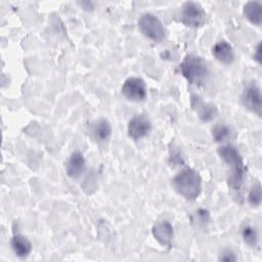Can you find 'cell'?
I'll return each instance as SVG.
<instances>
[{"label": "cell", "instance_id": "cell-15", "mask_svg": "<svg viewBox=\"0 0 262 262\" xmlns=\"http://www.w3.org/2000/svg\"><path fill=\"white\" fill-rule=\"evenodd\" d=\"M243 13L251 24L260 26L262 23V3L259 1H248L243 7Z\"/></svg>", "mask_w": 262, "mask_h": 262}, {"label": "cell", "instance_id": "cell-5", "mask_svg": "<svg viewBox=\"0 0 262 262\" xmlns=\"http://www.w3.org/2000/svg\"><path fill=\"white\" fill-rule=\"evenodd\" d=\"M207 12L200 3L193 1L183 3L179 19L184 26L199 28L207 23Z\"/></svg>", "mask_w": 262, "mask_h": 262}, {"label": "cell", "instance_id": "cell-13", "mask_svg": "<svg viewBox=\"0 0 262 262\" xmlns=\"http://www.w3.org/2000/svg\"><path fill=\"white\" fill-rule=\"evenodd\" d=\"M10 246L15 256L20 259L27 258L32 252V243L27 236L19 233H16L11 237Z\"/></svg>", "mask_w": 262, "mask_h": 262}, {"label": "cell", "instance_id": "cell-18", "mask_svg": "<svg viewBox=\"0 0 262 262\" xmlns=\"http://www.w3.org/2000/svg\"><path fill=\"white\" fill-rule=\"evenodd\" d=\"M262 201V193H261V184L257 182L252 186L248 194V203L252 207H259Z\"/></svg>", "mask_w": 262, "mask_h": 262}, {"label": "cell", "instance_id": "cell-12", "mask_svg": "<svg viewBox=\"0 0 262 262\" xmlns=\"http://www.w3.org/2000/svg\"><path fill=\"white\" fill-rule=\"evenodd\" d=\"M213 56L224 64H231L234 61V51L232 46L225 40H220L212 47Z\"/></svg>", "mask_w": 262, "mask_h": 262}, {"label": "cell", "instance_id": "cell-10", "mask_svg": "<svg viewBox=\"0 0 262 262\" xmlns=\"http://www.w3.org/2000/svg\"><path fill=\"white\" fill-rule=\"evenodd\" d=\"M151 233L157 239V242L163 246L170 249L172 247V242L174 237V228L172 224L165 220V221H159L157 222L151 229Z\"/></svg>", "mask_w": 262, "mask_h": 262}, {"label": "cell", "instance_id": "cell-7", "mask_svg": "<svg viewBox=\"0 0 262 262\" xmlns=\"http://www.w3.org/2000/svg\"><path fill=\"white\" fill-rule=\"evenodd\" d=\"M121 92L128 100L139 102L146 98V84L144 80L139 77H129L123 83Z\"/></svg>", "mask_w": 262, "mask_h": 262}, {"label": "cell", "instance_id": "cell-4", "mask_svg": "<svg viewBox=\"0 0 262 262\" xmlns=\"http://www.w3.org/2000/svg\"><path fill=\"white\" fill-rule=\"evenodd\" d=\"M140 33L154 42H162L166 37V28L162 20L155 14L146 12L140 15L137 20Z\"/></svg>", "mask_w": 262, "mask_h": 262}, {"label": "cell", "instance_id": "cell-16", "mask_svg": "<svg viewBox=\"0 0 262 262\" xmlns=\"http://www.w3.org/2000/svg\"><path fill=\"white\" fill-rule=\"evenodd\" d=\"M242 236L249 247L255 248L258 246V232L255 227H253L250 224H245L242 228Z\"/></svg>", "mask_w": 262, "mask_h": 262}, {"label": "cell", "instance_id": "cell-3", "mask_svg": "<svg viewBox=\"0 0 262 262\" xmlns=\"http://www.w3.org/2000/svg\"><path fill=\"white\" fill-rule=\"evenodd\" d=\"M181 75L188 83L202 86L208 80L209 67L207 61L200 55L188 53L179 64Z\"/></svg>", "mask_w": 262, "mask_h": 262}, {"label": "cell", "instance_id": "cell-2", "mask_svg": "<svg viewBox=\"0 0 262 262\" xmlns=\"http://www.w3.org/2000/svg\"><path fill=\"white\" fill-rule=\"evenodd\" d=\"M175 191L187 201H194L202 192V178L192 168H184L172 178Z\"/></svg>", "mask_w": 262, "mask_h": 262}, {"label": "cell", "instance_id": "cell-22", "mask_svg": "<svg viewBox=\"0 0 262 262\" xmlns=\"http://www.w3.org/2000/svg\"><path fill=\"white\" fill-rule=\"evenodd\" d=\"M79 4L81 5V7H83V9L85 10H93L94 8V4L93 2H90V1H83V2H79Z\"/></svg>", "mask_w": 262, "mask_h": 262}, {"label": "cell", "instance_id": "cell-9", "mask_svg": "<svg viewBox=\"0 0 262 262\" xmlns=\"http://www.w3.org/2000/svg\"><path fill=\"white\" fill-rule=\"evenodd\" d=\"M190 103L192 108L198 113L200 120L205 123L212 121L218 114V110L215 104L211 102H205L200 96L195 94L191 95Z\"/></svg>", "mask_w": 262, "mask_h": 262}, {"label": "cell", "instance_id": "cell-14", "mask_svg": "<svg viewBox=\"0 0 262 262\" xmlns=\"http://www.w3.org/2000/svg\"><path fill=\"white\" fill-rule=\"evenodd\" d=\"M91 136L97 142H105L112 136V126L106 119H99L94 124H92L91 128Z\"/></svg>", "mask_w": 262, "mask_h": 262}, {"label": "cell", "instance_id": "cell-11", "mask_svg": "<svg viewBox=\"0 0 262 262\" xmlns=\"http://www.w3.org/2000/svg\"><path fill=\"white\" fill-rule=\"evenodd\" d=\"M86 169V161L83 154L76 150L71 154L69 160L66 163V171L69 177L76 179L79 178Z\"/></svg>", "mask_w": 262, "mask_h": 262}, {"label": "cell", "instance_id": "cell-6", "mask_svg": "<svg viewBox=\"0 0 262 262\" xmlns=\"http://www.w3.org/2000/svg\"><path fill=\"white\" fill-rule=\"evenodd\" d=\"M241 100L243 105L247 110L256 114L259 117L261 116L262 95L260 87L255 81H252L245 86L241 94Z\"/></svg>", "mask_w": 262, "mask_h": 262}, {"label": "cell", "instance_id": "cell-20", "mask_svg": "<svg viewBox=\"0 0 262 262\" xmlns=\"http://www.w3.org/2000/svg\"><path fill=\"white\" fill-rule=\"evenodd\" d=\"M253 59L258 63L261 64L262 63V54H261V43L259 42L255 48L254 54H253Z\"/></svg>", "mask_w": 262, "mask_h": 262}, {"label": "cell", "instance_id": "cell-21", "mask_svg": "<svg viewBox=\"0 0 262 262\" xmlns=\"http://www.w3.org/2000/svg\"><path fill=\"white\" fill-rule=\"evenodd\" d=\"M170 158H171V162H172V163L180 164V163L182 162V158H181L179 151H173V152L171 154V157H170Z\"/></svg>", "mask_w": 262, "mask_h": 262}, {"label": "cell", "instance_id": "cell-1", "mask_svg": "<svg viewBox=\"0 0 262 262\" xmlns=\"http://www.w3.org/2000/svg\"><path fill=\"white\" fill-rule=\"evenodd\" d=\"M217 152L220 159L229 168L227 177L228 186L235 192L241 191L247 172V167L245 166L239 150L234 145L228 143L219 146Z\"/></svg>", "mask_w": 262, "mask_h": 262}, {"label": "cell", "instance_id": "cell-19", "mask_svg": "<svg viewBox=\"0 0 262 262\" xmlns=\"http://www.w3.org/2000/svg\"><path fill=\"white\" fill-rule=\"evenodd\" d=\"M219 260L221 261H225V262H230V261H235L236 260V256L234 255L233 252H231L230 250H224L219 257Z\"/></svg>", "mask_w": 262, "mask_h": 262}, {"label": "cell", "instance_id": "cell-8", "mask_svg": "<svg viewBox=\"0 0 262 262\" xmlns=\"http://www.w3.org/2000/svg\"><path fill=\"white\" fill-rule=\"evenodd\" d=\"M151 130V122L144 115H135L132 117L127 126L128 136L134 140L145 137Z\"/></svg>", "mask_w": 262, "mask_h": 262}, {"label": "cell", "instance_id": "cell-17", "mask_svg": "<svg viewBox=\"0 0 262 262\" xmlns=\"http://www.w3.org/2000/svg\"><path fill=\"white\" fill-rule=\"evenodd\" d=\"M212 137L217 142H223L230 137V128L225 124H217L211 130Z\"/></svg>", "mask_w": 262, "mask_h": 262}]
</instances>
